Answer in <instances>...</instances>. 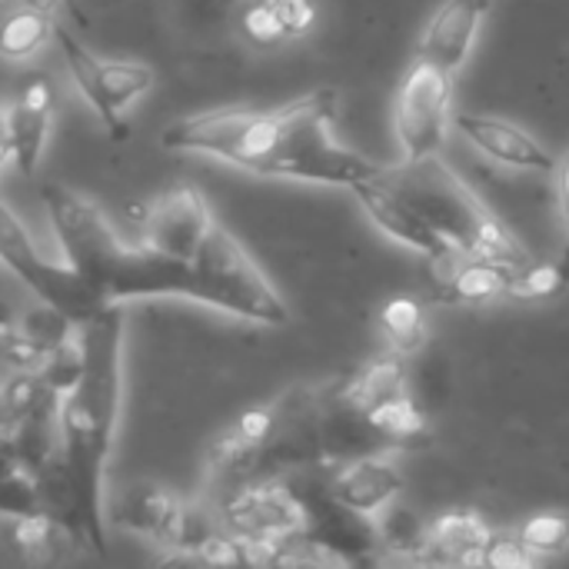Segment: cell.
I'll return each instance as SVG.
<instances>
[{"label":"cell","instance_id":"1","mask_svg":"<svg viewBox=\"0 0 569 569\" xmlns=\"http://www.w3.org/2000/svg\"><path fill=\"white\" fill-rule=\"evenodd\" d=\"M340 93L313 90L283 107H223L173 120L160 143L200 153L257 177H283L353 190L380 163L343 147L333 133Z\"/></svg>","mask_w":569,"mask_h":569},{"label":"cell","instance_id":"2","mask_svg":"<svg viewBox=\"0 0 569 569\" xmlns=\"http://www.w3.org/2000/svg\"><path fill=\"white\" fill-rule=\"evenodd\" d=\"M83 363L60 403V463L47 483L50 513L70 537L103 553V477L123 393V310L103 307L80 323Z\"/></svg>","mask_w":569,"mask_h":569},{"label":"cell","instance_id":"3","mask_svg":"<svg viewBox=\"0 0 569 569\" xmlns=\"http://www.w3.org/2000/svg\"><path fill=\"white\" fill-rule=\"evenodd\" d=\"M353 193L363 213L387 237L427 253L430 260L527 257L513 233L440 153L403 157L393 167H377L353 187Z\"/></svg>","mask_w":569,"mask_h":569},{"label":"cell","instance_id":"4","mask_svg":"<svg viewBox=\"0 0 569 569\" xmlns=\"http://www.w3.org/2000/svg\"><path fill=\"white\" fill-rule=\"evenodd\" d=\"M47 213L60 257L107 307L150 300V293L183 297L187 260L163 257L140 240L127 243L90 197L67 187H47Z\"/></svg>","mask_w":569,"mask_h":569},{"label":"cell","instance_id":"5","mask_svg":"<svg viewBox=\"0 0 569 569\" xmlns=\"http://www.w3.org/2000/svg\"><path fill=\"white\" fill-rule=\"evenodd\" d=\"M190 263H193V303L223 310L230 317L260 327L290 323V307L223 223L210 227Z\"/></svg>","mask_w":569,"mask_h":569},{"label":"cell","instance_id":"6","mask_svg":"<svg viewBox=\"0 0 569 569\" xmlns=\"http://www.w3.org/2000/svg\"><path fill=\"white\" fill-rule=\"evenodd\" d=\"M0 263L40 300L67 313L73 323L90 320L107 303L80 280V273L60 257H47L33 233L20 223L13 207L0 197Z\"/></svg>","mask_w":569,"mask_h":569},{"label":"cell","instance_id":"7","mask_svg":"<svg viewBox=\"0 0 569 569\" xmlns=\"http://www.w3.org/2000/svg\"><path fill=\"white\" fill-rule=\"evenodd\" d=\"M53 37L60 43V53L80 97L90 103L100 127L113 140H127V110L153 87V70L140 60H100L63 27H53Z\"/></svg>","mask_w":569,"mask_h":569},{"label":"cell","instance_id":"8","mask_svg":"<svg viewBox=\"0 0 569 569\" xmlns=\"http://www.w3.org/2000/svg\"><path fill=\"white\" fill-rule=\"evenodd\" d=\"M393 127L403 157L440 153L453 127V73L437 63L413 60L393 100Z\"/></svg>","mask_w":569,"mask_h":569},{"label":"cell","instance_id":"9","mask_svg":"<svg viewBox=\"0 0 569 569\" xmlns=\"http://www.w3.org/2000/svg\"><path fill=\"white\" fill-rule=\"evenodd\" d=\"M213 213L203 200V193L190 183H177L163 193H157L143 213H140V243L173 257V260H190L203 237L213 227Z\"/></svg>","mask_w":569,"mask_h":569},{"label":"cell","instance_id":"10","mask_svg":"<svg viewBox=\"0 0 569 569\" xmlns=\"http://www.w3.org/2000/svg\"><path fill=\"white\" fill-rule=\"evenodd\" d=\"M530 257H447L433 260V297L440 303L520 300Z\"/></svg>","mask_w":569,"mask_h":569},{"label":"cell","instance_id":"11","mask_svg":"<svg viewBox=\"0 0 569 569\" xmlns=\"http://www.w3.org/2000/svg\"><path fill=\"white\" fill-rule=\"evenodd\" d=\"M400 490H403V473L383 450L343 460L330 480V500L350 517H363V520L380 517Z\"/></svg>","mask_w":569,"mask_h":569},{"label":"cell","instance_id":"12","mask_svg":"<svg viewBox=\"0 0 569 569\" xmlns=\"http://www.w3.org/2000/svg\"><path fill=\"white\" fill-rule=\"evenodd\" d=\"M453 127L467 137V143H473L483 157H490L500 167L527 173H553L557 167V157L533 133L510 120L483 113H453Z\"/></svg>","mask_w":569,"mask_h":569},{"label":"cell","instance_id":"13","mask_svg":"<svg viewBox=\"0 0 569 569\" xmlns=\"http://www.w3.org/2000/svg\"><path fill=\"white\" fill-rule=\"evenodd\" d=\"M493 0H443L420 33L417 57L453 73L467 63Z\"/></svg>","mask_w":569,"mask_h":569},{"label":"cell","instance_id":"14","mask_svg":"<svg viewBox=\"0 0 569 569\" xmlns=\"http://www.w3.org/2000/svg\"><path fill=\"white\" fill-rule=\"evenodd\" d=\"M50 123H53V90L47 80H33L23 87L20 100L3 113V137L23 177L37 173L50 140Z\"/></svg>","mask_w":569,"mask_h":569},{"label":"cell","instance_id":"15","mask_svg":"<svg viewBox=\"0 0 569 569\" xmlns=\"http://www.w3.org/2000/svg\"><path fill=\"white\" fill-rule=\"evenodd\" d=\"M490 540L493 533L477 513L453 510L423 530L420 553L423 560H433V563H483Z\"/></svg>","mask_w":569,"mask_h":569},{"label":"cell","instance_id":"16","mask_svg":"<svg viewBox=\"0 0 569 569\" xmlns=\"http://www.w3.org/2000/svg\"><path fill=\"white\" fill-rule=\"evenodd\" d=\"M47 513V497L40 480L23 467L13 430L0 427V517H33Z\"/></svg>","mask_w":569,"mask_h":569},{"label":"cell","instance_id":"17","mask_svg":"<svg viewBox=\"0 0 569 569\" xmlns=\"http://www.w3.org/2000/svg\"><path fill=\"white\" fill-rule=\"evenodd\" d=\"M53 27L57 23L43 7H33V3L17 7L0 23V57L3 60H30V57H37L50 43Z\"/></svg>","mask_w":569,"mask_h":569},{"label":"cell","instance_id":"18","mask_svg":"<svg viewBox=\"0 0 569 569\" xmlns=\"http://www.w3.org/2000/svg\"><path fill=\"white\" fill-rule=\"evenodd\" d=\"M380 327H383V337H387L390 350L397 357H403V360L420 353L427 347V337H430L427 313H423L420 300H413V297L387 300L383 310H380Z\"/></svg>","mask_w":569,"mask_h":569},{"label":"cell","instance_id":"19","mask_svg":"<svg viewBox=\"0 0 569 569\" xmlns=\"http://www.w3.org/2000/svg\"><path fill=\"white\" fill-rule=\"evenodd\" d=\"M517 540L537 557H560L569 550V517L563 513H533L517 527Z\"/></svg>","mask_w":569,"mask_h":569},{"label":"cell","instance_id":"20","mask_svg":"<svg viewBox=\"0 0 569 569\" xmlns=\"http://www.w3.org/2000/svg\"><path fill=\"white\" fill-rule=\"evenodd\" d=\"M240 33L253 43V47H277L280 40H287V30L280 27L277 13L270 10L267 0H253L243 7L240 13Z\"/></svg>","mask_w":569,"mask_h":569},{"label":"cell","instance_id":"21","mask_svg":"<svg viewBox=\"0 0 569 569\" xmlns=\"http://www.w3.org/2000/svg\"><path fill=\"white\" fill-rule=\"evenodd\" d=\"M267 3L277 13L287 37H303L317 20V3L313 0H267Z\"/></svg>","mask_w":569,"mask_h":569},{"label":"cell","instance_id":"22","mask_svg":"<svg viewBox=\"0 0 569 569\" xmlns=\"http://www.w3.org/2000/svg\"><path fill=\"white\" fill-rule=\"evenodd\" d=\"M553 190H557V210H560V227H563V240H560V253L557 263L560 270L569 277V150L557 160L553 167Z\"/></svg>","mask_w":569,"mask_h":569},{"label":"cell","instance_id":"23","mask_svg":"<svg viewBox=\"0 0 569 569\" xmlns=\"http://www.w3.org/2000/svg\"><path fill=\"white\" fill-rule=\"evenodd\" d=\"M17 327H20V317H17V313L0 300V347L17 333Z\"/></svg>","mask_w":569,"mask_h":569},{"label":"cell","instance_id":"24","mask_svg":"<svg viewBox=\"0 0 569 569\" xmlns=\"http://www.w3.org/2000/svg\"><path fill=\"white\" fill-rule=\"evenodd\" d=\"M3 3H10V0H0V7H3Z\"/></svg>","mask_w":569,"mask_h":569}]
</instances>
